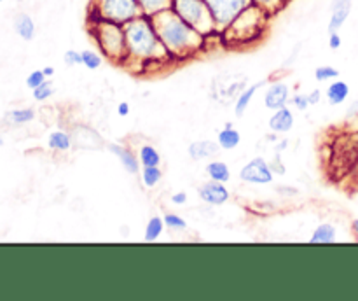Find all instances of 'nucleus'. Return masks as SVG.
Masks as SVG:
<instances>
[{"mask_svg":"<svg viewBox=\"0 0 358 301\" xmlns=\"http://www.w3.org/2000/svg\"><path fill=\"white\" fill-rule=\"evenodd\" d=\"M358 111V102H353L352 107L348 108V112H346V115H353V112Z\"/></svg>","mask_w":358,"mask_h":301,"instance_id":"ea45409f","label":"nucleus"},{"mask_svg":"<svg viewBox=\"0 0 358 301\" xmlns=\"http://www.w3.org/2000/svg\"><path fill=\"white\" fill-rule=\"evenodd\" d=\"M0 2H3V0H0Z\"/></svg>","mask_w":358,"mask_h":301,"instance_id":"37998d69","label":"nucleus"},{"mask_svg":"<svg viewBox=\"0 0 358 301\" xmlns=\"http://www.w3.org/2000/svg\"><path fill=\"white\" fill-rule=\"evenodd\" d=\"M126 46H128V59L124 65L131 66L133 63H138L140 66L147 65H164V63H173L168 49L161 42L159 34L156 30L152 16L135 18L124 24Z\"/></svg>","mask_w":358,"mask_h":301,"instance_id":"f03ea898","label":"nucleus"},{"mask_svg":"<svg viewBox=\"0 0 358 301\" xmlns=\"http://www.w3.org/2000/svg\"><path fill=\"white\" fill-rule=\"evenodd\" d=\"M206 175H208V178H212V181L224 182V184L231 181L229 167H227V163L219 160L210 161V163L206 164Z\"/></svg>","mask_w":358,"mask_h":301,"instance_id":"aec40b11","label":"nucleus"},{"mask_svg":"<svg viewBox=\"0 0 358 301\" xmlns=\"http://www.w3.org/2000/svg\"><path fill=\"white\" fill-rule=\"evenodd\" d=\"M217 142H219V146L222 149L231 150L240 146L241 133L236 128H233V125H226V128L220 130L219 135H217Z\"/></svg>","mask_w":358,"mask_h":301,"instance_id":"6ab92c4d","label":"nucleus"},{"mask_svg":"<svg viewBox=\"0 0 358 301\" xmlns=\"http://www.w3.org/2000/svg\"><path fill=\"white\" fill-rule=\"evenodd\" d=\"M198 195L203 203H208V205L213 206L224 205V203L229 202L231 198V192L229 189L226 188V184H224V182L212 181V178H210L208 182H205L203 186H199Z\"/></svg>","mask_w":358,"mask_h":301,"instance_id":"1a4fd4ad","label":"nucleus"},{"mask_svg":"<svg viewBox=\"0 0 358 301\" xmlns=\"http://www.w3.org/2000/svg\"><path fill=\"white\" fill-rule=\"evenodd\" d=\"M14 30H16V34L20 35L23 41H31L35 35V23L34 20H31L30 14H17L16 20H14Z\"/></svg>","mask_w":358,"mask_h":301,"instance_id":"a211bd4d","label":"nucleus"},{"mask_svg":"<svg viewBox=\"0 0 358 301\" xmlns=\"http://www.w3.org/2000/svg\"><path fill=\"white\" fill-rule=\"evenodd\" d=\"M269 18L271 14L255 4H250L220 35L229 46H250L264 37Z\"/></svg>","mask_w":358,"mask_h":301,"instance_id":"7ed1b4c3","label":"nucleus"},{"mask_svg":"<svg viewBox=\"0 0 358 301\" xmlns=\"http://www.w3.org/2000/svg\"><path fill=\"white\" fill-rule=\"evenodd\" d=\"M262 86H264V80H261V83L252 84L250 88H247V90H245V91H241L240 97L236 98V105H234V114H236L238 118H241V115H243L245 112H247V108L250 107L252 100H254L255 93H257L259 88H262Z\"/></svg>","mask_w":358,"mask_h":301,"instance_id":"dca6fc26","label":"nucleus"},{"mask_svg":"<svg viewBox=\"0 0 358 301\" xmlns=\"http://www.w3.org/2000/svg\"><path fill=\"white\" fill-rule=\"evenodd\" d=\"M164 224H166L168 230H173V231H184L187 230V223H185L184 217H180L178 214H171L166 212L163 216Z\"/></svg>","mask_w":358,"mask_h":301,"instance_id":"cd10ccee","label":"nucleus"},{"mask_svg":"<svg viewBox=\"0 0 358 301\" xmlns=\"http://www.w3.org/2000/svg\"><path fill=\"white\" fill-rule=\"evenodd\" d=\"M338 77H339V70L331 65H320L315 69V79L320 80V83H325V80H331V79H338Z\"/></svg>","mask_w":358,"mask_h":301,"instance_id":"c756f323","label":"nucleus"},{"mask_svg":"<svg viewBox=\"0 0 358 301\" xmlns=\"http://www.w3.org/2000/svg\"><path fill=\"white\" fill-rule=\"evenodd\" d=\"M352 233H353V237L358 240V219L352 220Z\"/></svg>","mask_w":358,"mask_h":301,"instance_id":"58836bf2","label":"nucleus"},{"mask_svg":"<svg viewBox=\"0 0 358 301\" xmlns=\"http://www.w3.org/2000/svg\"><path fill=\"white\" fill-rule=\"evenodd\" d=\"M343 46V38L339 35V31H329V48L331 49H339Z\"/></svg>","mask_w":358,"mask_h":301,"instance_id":"f704fd0d","label":"nucleus"},{"mask_svg":"<svg viewBox=\"0 0 358 301\" xmlns=\"http://www.w3.org/2000/svg\"><path fill=\"white\" fill-rule=\"evenodd\" d=\"M292 104L296 105V108H299V111H306V108L310 107V100H308V94L306 93L294 94Z\"/></svg>","mask_w":358,"mask_h":301,"instance_id":"72a5a7b5","label":"nucleus"},{"mask_svg":"<svg viewBox=\"0 0 358 301\" xmlns=\"http://www.w3.org/2000/svg\"><path fill=\"white\" fill-rule=\"evenodd\" d=\"M42 72L45 74V77H51L52 74H55V69H52V66H44V69H42Z\"/></svg>","mask_w":358,"mask_h":301,"instance_id":"a19ab883","label":"nucleus"},{"mask_svg":"<svg viewBox=\"0 0 358 301\" xmlns=\"http://www.w3.org/2000/svg\"><path fill=\"white\" fill-rule=\"evenodd\" d=\"M171 203H175V205H185L187 203V192L180 191V192H175V195H171Z\"/></svg>","mask_w":358,"mask_h":301,"instance_id":"c9c22d12","label":"nucleus"},{"mask_svg":"<svg viewBox=\"0 0 358 301\" xmlns=\"http://www.w3.org/2000/svg\"><path fill=\"white\" fill-rule=\"evenodd\" d=\"M212 13L219 35L236 20L241 10L247 9L252 0H205Z\"/></svg>","mask_w":358,"mask_h":301,"instance_id":"0eeeda50","label":"nucleus"},{"mask_svg":"<svg viewBox=\"0 0 358 301\" xmlns=\"http://www.w3.org/2000/svg\"><path fill=\"white\" fill-rule=\"evenodd\" d=\"M164 226H166V224H164L163 217H159V216L150 217L149 223H147V226H145V233H143L145 241L152 244V241L159 240L161 234H163V231H164Z\"/></svg>","mask_w":358,"mask_h":301,"instance_id":"5701e85b","label":"nucleus"},{"mask_svg":"<svg viewBox=\"0 0 358 301\" xmlns=\"http://www.w3.org/2000/svg\"><path fill=\"white\" fill-rule=\"evenodd\" d=\"M80 59H83V65L90 70H96L101 66V62H103V56L100 55L94 49H84L80 51Z\"/></svg>","mask_w":358,"mask_h":301,"instance_id":"a878e982","label":"nucleus"},{"mask_svg":"<svg viewBox=\"0 0 358 301\" xmlns=\"http://www.w3.org/2000/svg\"><path fill=\"white\" fill-rule=\"evenodd\" d=\"M152 21L156 24L161 42L175 62L191 59L205 51L208 37L191 27L171 9L154 14Z\"/></svg>","mask_w":358,"mask_h":301,"instance_id":"f257e3e1","label":"nucleus"},{"mask_svg":"<svg viewBox=\"0 0 358 301\" xmlns=\"http://www.w3.org/2000/svg\"><path fill=\"white\" fill-rule=\"evenodd\" d=\"M10 121L16 122V125H24V122H30L35 119V111L34 108H16L9 114Z\"/></svg>","mask_w":358,"mask_h":301,"instance_id":"c85d7f7f","label":"nucleus"},{"mask_svg":"<svg viewBox=\"0 0 358 301\" xmlns=\"http://www.w3.org/2000/svg\"><path fill=\"white\" fill-rule=\"evenodd\" d=\"M52 93H55V88H52V84L49 83V80H45V83H42L41 86L35 88L34 98L37 102H44V100H48V98H51Z\"/></svg>","mask_w":358,"mask_h":301,"instance_id":"7c9ffc66","label":"nucleus"},{"mask_svg":"<svg viewBox=\"0 0 358 301\" xmlns=\"http://www.w3.org/2000/svg\"><path fill=\"white\" fill-rule=\"evenodd\" d=\"M48 146L51 147L52 150H59V153H65L72 147V135L63 130H56V132L49 133Z\"/></svg>","mask_w":358,"mask_h":301,"instance_id":"412c9836","label":"nucleus"},{"mask_svg":"<svg viewBox=\"0 0 358 301\" xmlns=\"http://www.w3.org/2000/svg\"><path fill=\"white\" fill-rule=\"evenodd\" d=\"M287 2L289 0H252V4H255V6H259L261 9H264L268 14H276L280 13V10L283 9V7L287 6Z\"/></svg>","mask_w":358,"mask_h":301,"instance_id":"bb28decb","label":"nucleus"},{"mask_svg":"<svg viewBox=\"0 0 358 301\" xmlns=\"http://www.w3.org/2000/svg\"><path fill=\"white\" fill-rule=\"evenodd\" d=\"M294 126V114L289 107L273 111L269 118V130L275 133H289Z\"/></svg>","mask_w":358,"mask_h":301,"instance_id":"4468645a","label":"nucleus"},{"mask_svg":"<svg viewBox=\"0 0 358 301\" xmlns=\"http://www.w3.org/2000/svg\"><path fill=\"white\" fill-rule=\"evenodd\" d=\"M170 9L206 37L219 35L215 21L205 0H171Z\"/></svg>","mask_w":358,"mask_h":301,"instance_id":"423d86ee","label":"nucleus"},{"mask_svg":"<svg viewBox=\"0 0 358 301\" xmlns=\"http://www.w3.org/2000/svg\"><path fill=\"white\" fill-rule=\"evenodd\" d=\"M140 177H142V184L147 189H152L163 181V170H161V167H142Z\"/></svg>","mask_w":358,"mask_h":301,"instance_id":"b1692460","label":"nucleus"},{"mask_svg":"<svg viewBox=\"0 0 358 301\" xmlns=\"http://www.w3.org/2000/svg\"><path fill=\"white\" fill-rule=\"evenodd\" d=\"M42 83H45V74L42 72V70H34V72L27 77V86L30 88V90H35V88L41 86Z\"/></svg>","mask_w":358,"mask_h":301,"instance_id":"2f4dec72","label":"nucleus"},{"mask_svg":"<svg viewBox=\"0 0 358 301\" xmlns=\"http://www.w3.org/2000/svg\"><path fill=\"white\" fill-rule=\"evenodd\" d=\"M308 100H310V105L320 104V100H322V91H320V90L310 91V93H308Z\"/></svg>","mask_w":358,"mask_h":301,"instance_id":"e433bc0d","label":"nucleus"},{"mask_svg":"<svg viewBox=\"0 0 358 301\" xmlns=\"http://www.w3.org/2000/svg\"><path fill=\"white\" fill-rule=\"evenodd\" d=\"M353 9V0H332L331 2V20H329L327 30L339 31L348 21Z\"/></svg>","mask_w":358,"mask_h":301,"instance_id":"9b49d317","label":"nucleus"},{"mask_svg":"<svg viewBox=\"0 0 358 301\" xmlns=\"http://www.w3.org/2000/svg\"><path fill=\"white\" fill-rule=\"evenodd\" d=\"M142 13L147 16H154V14L166 10L171 7V0H138Z\"/></svg>","mask_w":358,"mask_h":301,"instance_id":"393cba45","label":"nucleus"},{"mask_svg":"<svg viewBox=\"0 0 358 301\" xmlns=\"http://www.w3.org/2000/svg\"><path fill=\"white\" fill-rule=\"evenodd\" d=\"M138 160L142 167H161V154L150 144H143L138 149Z\"/></svg>","mask_w":358,"mask_h":301,"instance_id":"4be33fe9","label":"nucleus"},{"mask_svg":"<svg viewBox=\"0 0 358 301\" xmlns=\"http://www.w3.org/2000/svg\"><path fill=\"white\" fill-rule=\"evenodd\" d=\"M290 100V88L287 83L275 80L268 86L264 94V105L269 111H278V108L287 107Z\"/></svg>","mask_w":358,"mask_h":301,"instance_id":"9d476101","label":"nucleus"},{"mask_svg":"<svg viewBox=\"0 0 358 301\" xmlns=\"http://www.w3.org/2000/svg\"><path fill=\"white\" fill-rule=\"evenodd\" d=\"M0 146H2V139H0Z\"/></svg>","mask_w":358,"mask_h":301,"instance_id":"79ce46f5","label":"nucleus"},{"mask_svg":"<svg viewBox=\"0 0 358 301\" xmlns=\"http://www.w3.org/2000/svg\"><path fill=\"white\" fill-rule=\"evenodd\" d=\"M117 114L121 115V118H126V115L129 114V104H128V102H121V104L117 105Z\"/></svg>","mask_w":358,"mask_h":301,"instance_id":"4c0bfd02","label":"nucleus"},{"mask_svg":"<svg viewBox=\"0 0 358 301\" xmlns=\"http://www.w3.org/2000/svg\"><path fill=\"white\" fill-rule=\"evenodd\" d=\"M240 178L248 184H271L275 181V172L264 158H254L241 167Z\"/></svg>","mask_w":358,"mask_h":301,"instance_id":"6e6552de","label":"nucleus"},{"mask_svg":"<svg viewBox=\"0 0 358 301\" xmlns=\"http://www.w3.org/2000/svg\"><path fill=\"white\" fill-rule=\"evenodd\" d=\"M325 97H327L329 104L331 105H341L348 100L350 97V86L348 83L341 79H334L329 84L327 91H325Z\"/></svg>","mask_w":358,"mask_h":301,"instance_id":"2eb2a0df","label":"nucleus"},{"mask_svg":"<svg viewBox=\"0 0 358 301\" xmlns=\"http://www.w3.org/2000/svg\"><path fill=\"white\" fill-rule=\"evenodd\" d=\"M108 149H110L112 154H115V156L119 158V161H121V164L124 167V170L128 172V174L136 175L142 170V163H140L138 156H136L129 147L121 146V144H110Z\"/></svg>","mask_w":358,"mask_h":301,"instance_id":"f8f14e48","label":"nucleus"},{"mask_svg":"<svg viewBox=\"0 0 358 301\" xmlns=\"http://www.w3.org/2000/svg\"><path fill=\"white\" fill-rule=\"evenodd\" d=\"M87 30L93 35L101 55L112 63L124 65L128 59V46H126L124 24L114 23V21H87Z\"/></svg>","mask_w":358,"mask_h":301,"instance_id":"20e7f679","label":"nucleus"},{"mask_svg":"<svg viewBox=\"0 0 358 301\" xmlns=\"http://www.w3.org/2000/svg\"><path fill=\"white\" fill-rule=\"evenodd\" d=\"M142 14L138 0H91L87 21L105 20L126 24Z\"/></svg>","mask_w":358,"mask_h":301,"instance_id":"39448f33","label":"nucleus"},{"mask_svg":"<svg viewBox=\"0 0 358 301\" xmlns=\"http://www.w3.org/2000/svg\"><path fill=\"white\" fill-rule=\"evenodd\" d=\"M222 147L219 146V142H213V140H196L191 146L187 147V153L192 160H208V158L217 156L220 153Z\"/></svg>","mask_w":358,"mask_h":301,"instance_id":"ddd939ff","label":"nucleus"},{"mask_svg":"<svg viewBox=\"0 0 358 301\" xmlns=\"http://www.w3.org/2000/svg\"><path fill=\"white\" fill-rule=\"evenodd\" d=\"M336 240H338V230L331 223H322L310 238L311 244H334Z\"/></svg>","mask_w":358,"mask_h":301,"instance_id":"f3484780","label":"nucleus"},{"mask_svg":"<svg viewBox=\"0 0 358 301\" xmlns=\"http://www.w3.org/2000/svg\"><path fill=\"white\" fill-rule=\"evenodd\" d=\"M65 63L69 66H76V65H83V59H80V51H76V49H69L63 56Z\"/></svg>","mask_w":358,"mask_h":301,"instance_id":"473e14b6","label":"nucleus"}]
</instances>
